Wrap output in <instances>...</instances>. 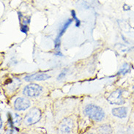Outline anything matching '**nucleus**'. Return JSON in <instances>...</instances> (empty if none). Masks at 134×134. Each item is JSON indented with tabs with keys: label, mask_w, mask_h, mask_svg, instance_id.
Listing matches in <instances>:
<instances>
[{
	"label": "nucleus",
	"mask_w": 134,
	"mask_h": 134,
	"mask_svg": "<svg viewBox=\"0 0 134 134\" xmlns=\"http://www.w3.org/2000/svg\"><path fill=\"white\" fill-rule=\"evenodd\" d=\"M84 113L90 119L97 122L102 121L105 117V113L103 109L93 104L87 105L84 109Z\"/></svg>",
	"instance_id": "f257e3e1"
},
{
	"label": "nucleus",
	"mask_w": 134,
	"mask_h": 134,
	"mask_svg": "<svg viewBox=\"0 0 134 134\" xmlns=\"http://www.w3.org/2000/svg\"><path fill=\"white\" fill-rule=\"evenodd\" d=\"M40 117H41V112L40 110L37 108L32 109L26 115L24 118V123L26 125H34L40 120Z\"/></svg>",
	"instance_id": "f03ea898"
},
{
	"label": "nucleus",
	"mask_w": 134,
	"mask_h": 134,
	"mask_svg": "<svg viewBox=\"0 0 134 134\" xmlns=\"http://www.w3.org/2000/svg\"><path fill=\"white\" fill-rule=\"evenodd\" d=\"M43 91V88L37 85L36 83H32L27 85L24 87L23 93L26 97H30V98H35L37 97L40 94V93Z\"/></svg>",
	"instance_id": "7ed1b4c3"
},
{
	"label": "nucleus",
	"mask_w": 134,
	"mask_h": 134,
	"mask_svg": "<svg viewBox=\"0 0 134 134\" xmlns=\"http://www.w3.org/2000/svg\"><path fill=\"white\" fill-rule=\"evenodd\" d=\"M122 90H116L114 91L111 94L109 95V97L107 98V100L111 104L114 105H122L124 104V99L122 98Z\"/></svg>",
	"instance_id": "20e7f679"
},
{
	"label": "nucleus",
	"mask_w": 134,
	"mask_h": 134,
	"mask_svg": "<svg viewBox=\"0 0 134 134\" xmlns=\"http://www.w3.org/2000/svg\"><path fill=\"white\" fill-rule=\"evenodd\" d=\"M30 106V101L26 98H18L14 102V107L17 111H25Z\"/></svg>",
	"instance_id": "39448f33"
},
{
	"label": "nucleus",
	"mask_w": 134,
	"mask_h": 134,
	"mask_svg": "<svg viewBox=\"0 0 134 134\" xmlns=\"http://www.w3.org/2000/svg\"><path fill=\"white\" fill-rule=\"evenodd\" d=\"M72 121L69 118L65 119L60 124L59 126V131L62 133H70L72 129Z\"/></svg>",
	"instance_id": "423d86ee"
},
{
	"label": "nucleus",
	"mask_w": 134,
	"mask_h": 134,
	"mask_svg": "<svg viewBox=\"0 0 134 134\" xmlns=\"http://www.w3.org/2000/svg\"><path fill=\"white\" fill-rule=\"evenodd\" d=\"M72 19H69L68 21H67L65 24L63 25V26L61 27V29L59 30L58 34V36L57 37V39L55 40V48H57V51H59V46H60V37H62V35L64 34V32H65V30L68 29L69 26L70 25V24L72 23Z\"/></svg>",
	"instance_id": "0eeeda50"
},
{
	"label": "nucleus",
	"mask_w": 134,
	"mask_h": 134,
	"mask_svg": "<svg viewBox=\"0 0 134 134\" xmlns=\"http://www.w3.org/2000/svg\"><path fill=\"white\" fill-rule=\"evenodd\" d=\"M50 78V76H48L46 73H35L32 75L26 76L24 80L26 81H44Z\"/></svg>",
	"instance_id": "6e6552de"
},
{
	"label": "nucleus",
	"mask_w": 134,
	"mask_h": 134,
	"mask_svg": "<svg viewBox=\"0 0 134 134\" xmlns=\"http://www.w3.org/2000/svg\"><path fill=\"white\" fill-rule=\"evenodd\" d=\"M112 114L118 118H125L127 116V109L124 107L114 108L112 109Z\"/></svg>",
	"instance_id": "1a4fd4ad"
},
{
	"label": "nucleus",
	"mask_w": 134,
	"mask_h": 134,
	"mask_svg": "<svg viewBox=\"0 0 134 134\" xmlns=\"http://www.w3.org/2000/svg\"><path fill=\"white\" fill-rule=\"evenodd\" d=\"M111 131L112 130L109 125H103L99 128V132L102 133H111Z\"/></svg>",
	"instance_id": "9d476101"
},
{
	"label": "nucleus",
	"mask_w": 134,
	"mask_h": 134,
	"mask_svg": "<svg viewBox=\"0 0 134 134\" xmlns=\"http://www.w3.org/2000/svg\"><path fill=\"white\" fill-rule=\"evenodd\" d=\"M130 70H131V68H130V66L129 65H127V64H125L123 66H122V68L120 69V70H119V74H126L127 72L130 71Z\"/></svg>",
	"instance_id": "9b49d317"
},
{
	"label": "nucleus",
	"mask_w": 134,
	"mask_h": 134,
	"mask_svg": "<svg viewBox=\"0 0 134 134\" xmlns=\"http://www.w3.org/2000/svg\"><path fill=\"white\" fill-rule=\"evenodd\" d=\"M21 117L16 114H14V115L13 116V120H12V122L13 125H19L21 123Z\"/></svg>",
	"instance_id": "f8f14e48"
},
{
	"label": "nucleus",
	"mask_w": 134,
	"mask_h": 134,
	"mask_svg": "<svg viewBox=\"0 0 134 134\" xmlns=\"http://www.w3.org/2000/svg\"><path fill=\"white\" fill-rule=\"evenodd\" d=\"M72 17H73V18L76 20V26H77V27H79L80 25V21L78 19V18H76V15H75V13H74L73 11L72 12Z\"/></svg>",
	"instance_id": "ddd939ff"
},
{
	"label": "nucleus",
	"mask_w": 134,
	"mask_h": 134,
	"mask_svg": "<svg viewBox=\"0 0 134 134\" xmlns=\"http://www.w3.org/2000/svg\"><path fill=\"white\" fill-rule=\"evenodd\" d=\"M27 26H22L21 28V30L22 32L24 33H26V32H27Z\"/></svg>",
	"instance_id": "4468645a"
},
{
	"label": "nucleus",
	"mask_w": 134,
	"mask_h": 134,
	"mask_svg": "<svg viewBox=\"0 0 134 134\" xmlns=\"http://www.w3.org/2000/svg\"><path fill=\"white\" fill-rule=\"evenodd\" d=\"M65 74H66L65 71H63L62 73H60V74H59V76H58V80H61L62 79H63V77L65 76Z\"/></svg>",
	"instance_id": "2eb2a0df"
},
{
	"label": "nucleus",
	"mask_w": 134,
	"mask_h": 134,
	"mask_svg": "<svg viewBox=\"0 0 134 134\" xmlns=\"http://www.w3.org/2000/svg\"><path fill=\"white\" fill-rule=\"evenodd\" d=\"M133 88H134V87H133Z\"/></svg>",
	"instance_id": "dca6fc26"
}]
</instances>
